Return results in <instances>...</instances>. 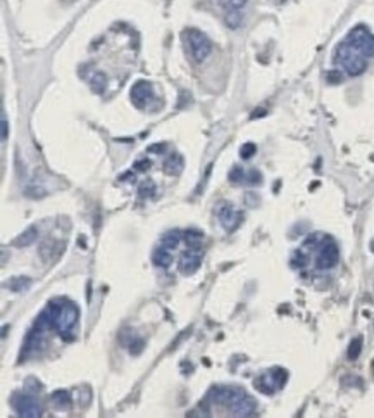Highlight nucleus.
I'll return each mask as SVG.
<instances>
[{"label": "nucleus", "mask_w": 374, "mask_h": 418, "mask_svg": "<svg viewBox=\"0 0 374 418\" xmlns=\"http://www.w3.org/2000/svg\"><path fill=\"white\" fill-rule=\"evenodd\" d=\"M228 410L231 411L235 417H250L255 411V403L250 396L243 393V391H236L233 399L228 403Z\"/></svg>", "instance_id": "6"}, {"label": "nucleus", "mask_w": 374, "mask_h": 418, "mask_svg": "<svg viewBox=\"0 0 374 418\" xmlns=\"http://www.w3.org/2000/svg\"><path fill=\"white\" fill-rule=\"evenodd\" d=\"M78 308L73 304V302H62L61 304V311H59V316L55 320V330L59 332L62 339H71V330H73L74 323L78 322Z\"/></svg>", "instance_id": "4"}, {"label": "nucleus", "mask_w": 374, "mask_h": 418, "mask_svg": "<svg viewBox=\"0 0 374 418\" xmlns=\"http://www.w3.org/2000/svg\"><path fill=\"white\" fill-rule=\"evenodd\" d=\"M152 261L155 266H160V268H167L169 264L173 263V256H171V251L167 249V247L160 246L159 249L154 251L152 254Z\"/></svg>", "instance_id": "13"}, {"label": "nucleus", "mask_w": 374, "mask_h": 418, "mask_svg": "<svg viewBox=\"0 0 374 418\" xmlns=\"http://www.w3.org/2000/svg\"><path fill=\"white\" fill-rule=\"evenodd\" d=\"M29 285H31V280L28 277H16L12 279L11 282L7 283V287L14 292H22V290H28Z\"/></svg>", "instance_id": "16"}, {"label": "nucleus", "mask_w": 374, "mask_h": 418, "mask_svg": "<svg viewBox=\"0 0 374 418\" xmlns=\"http://www.w3.org/2000/svg\"><path fill=\"white\" fill-rule=\"evenodd\" d=\"M150 164H152V161H149V159H142V161H138L134 166H136L138 171H145V169L150 168Z\"/></svg>", "instance_id": "30"}, {"label": "nucleus", "mask_w": 374, "mask_h": 418, "mask_svg": "<svg viewBox=\"0 0 374 418\" xmlns=\"http://www.w3.org/2000/svg\"><path fill=\"white\" fill-rule=\"evenodd\" d=\"M38 232L37 228H28L26 232H22V235H19L18 238H16V246H31L33 242H35V238H37Z\"/></svg>", "instance_id": "15"}, {"label": "nucleus", "mask_w": 374, "mask_h": 418, "mask_svg": "<svg viewBox=\"0 0 374 418\" xmlns=\"http://www.w3.org/2000/svg\"><path fill=\"white\" fill-rule=\"evenodd\" d=\"M248 0H221V5L226 11H231V9H242L247 5Z\"/></svg>", "instance_id": "23"}, {"label": "nucleus", "mask_w": 374, "mask_h": 418, "mask_svg": "<svg viewBox=\"0 0 374 418\" xmlns=\"http://www.w3.org/2000/svg\"><path fill=\"white\" fill-rule=\"evenodd\" d=\"M179 244V232H167L162 238H160V246L167 247V249H176Z\"/></svg>", "instance_id": "17"}, {"label": "nucleus", "mask_w": 374, "mask_h": 418, "mask_svg": "<svg viewBox=\"0 0 374 418\" xmlns=\"http://www.w3.org/2000/svg\"><path fill=\"white\" fill-rule=\"evenodd\" d=\"M345 42L357 52H360L364 57H374V35L366 26L359 24L350 29Z\"/></svg>", "instance_id": "3"}, {"label": "nucleus", "mask_w": 374, "mask_h": 418, "mask_svg": "<svg viewBox=\"0 0 374 418\" xmlns=\"http://www.w3.org/2000/svg\"><path fill=\"white\" fill-rule=\"evenodd\" d=\"M200 263H202V249L200 247H190L181 256L179 270L185 275H192V273H195L200 268Z\"/></svg>", "instance_id": "8"}, {"label": "nucleus", "mask_w": 374, "mask_h": 418, "mask_svg": "<svg viewBox=\"0 0 374 418\" xmlns=\"http://www.w3.org/2000/svg\"><path fill=\"white\" fill-rule=\"evenodd\" d=\"M183 166H185V163H183L181 154L173 152V154L164 161V173L173 175V176H178L179 173L183 171Z\"/></svg>", "instance_id": "12"}, {"label": "nucleus", "mask_w": 374, "mask_h": 418, "mask_svg": "<svg viewBox=\"0 0 374 418\" xmlns=\"http://www.w3.org/2000/svg\"><path fill=\"white\" fill-rule=\"evenodd\" d=\"M218 216L226 230H233L236 225L240 223V214L235 213V209H233V206L229 202H221L218 206Z\"/></svg>", "instance_id": "9"}, {"label": "nucleus", "mask_w": 374, "mask_h": 418, "mask_svg": "<svg viewBox=\"0 0 374 418\" xmlns=\"http://www.w3.org/2000/svg\"><path fill=\"white\" fill-rule=\"evenodd\" d=\"M336 61L342 64L347 70V73L357 76V74H362L367 68V61L360 52H357L355 48L350 47L347 42H343L340 47L336 48Z\"/></svg>", "instance_id": "1"}, {"label": "nucleus", "mask_w": 374, "mask_h": 418, "mask_svg": "<svg viewBox=\"0 0 374 418\" xmlns=\"http://www.w3.org/2000/svg\"><path fill=\"white\" fill-rule=\"evenodd\" d=\"M154 99V87L149 81H136L131 88V102L134 107L143 109Z\"/></svg>", "instance_id": "7"}, {"label": "nucleus", "mask_w": 374, "mask_h": 418, "mask_svg": "<svg viewBox=\"0 0 374 418\" xmlns=\"http://www.w3.org/2000/svg\"><path fill=\"white\" fill-rule=\"evenodd\" d=\"M44 335H45L44 330H38V328L33 326L24 342V354H29V352H35L37 349H40L44 346Z\"/></svg>", "instance_id": "11"}, {"label": "nucleus", "mask_w": 374, "mask_h": 418, "mask_svg": "<svg viewBox=\"0 0 374 418\" xmlns=\"http://www.w3.org/2000/svg\"><path fill=\"white\" fill-rule=\"evenodd\" d=\"M12 408L19 417L24 418H37L42 417V413H44L42 404L29 394H14L12 396Z\"/></svg>", "instance_id": "5"}, {"label": "nucleus", "mask_w": 374, "mask_h": 418, "mask_svg": "<svg viewBox=\"0 0 374 418\" xmlns=\"http://www.w3.org/2000/svg\"><path fill=\"white\" fill-rule=\"evenodd\" d=\"M106 81L107 80H106V76H104V74H102V73H95L93 78H91V88H93L97 93H100L102 90L106 88Z\"/></svg>", "instance_id": "21"}, {"label": "nucleus", "mask_w": 374, "mask_h": 418, "mask_svg": "<svg viewBox=\"0 0 374 418\" xmlns=\"http://www.w3.org/2000/svg\"><path fill=\"white\" fill-rule=\"evenodd\" d=\"M52 399H54V403L57 404L59 408H67L71 404V397L66 391H55V393L52 394Z\"/></svg>", "instance_id": "19"}, {"label": "nucleus", "mask_w": 374, "mask_h": 418, "mask_svg": "<svg viewBox=\"0 0 374 418\" xmlns=\"http://www.w3.org/2000/svg\"><path fill=\"white\" fill-rule=\"evenodd\" d=\"M147 151L154 152V154H162V152L166 151V143H154V145H150Z\"/></svg>", "instance_id": "27"}, {"label": "nucleus", "mask_w": 374, "mask_h": 418, "mask_svg": "<svg viewBox=\"0 0 374 418\" xmlns=\"http://www.w3.org/2000/svg\"><path fill=\"white\" fill-rule=\"evenodd\" d=\"M328 81L330 83H338V81H342V74L338 73V71H330L328 73Z\"/></svg>", "instance_id": "29"}, {"label": "nucleus", "mask_w": 374, "mask_h": 418, "mask_svg": "<svg viewBox=\"0 0 374 418\" xmlns=\"http://www.w3.org/2000/svg\"><path fill=\"white\" fill-rule=\"evenodd\" d=\"M224 23L228 28L231 29H238L243 23V12L242 9H231V11H226L224 14Z\"/></svg>", "instance_id": "14"}, {"label": "nucleus", "mask_w": 374, "mask_h": 418, "mask_svg": "<svg viewBox=\"0 0 374 418\" xmlns=\"http://www.w3.org/2000/svg\"><path fill=\"white\" fill-rule=\"evenodd\" d=\"M128 346H130V352H131V354L136 356V354H140V352L143 351V346H145V342H143L142 339H133V341H131Z\"/></svg>", "instance_id": "26"}, {"label": "nucleus", "mask_w": 374, "mask_h": 418, "mask_svg": "<svg viewBox=\"0 0 374 418\" xmlns=\"http://www.w3.org/2000/svg\"><path fill=\"white\" fill-rule=\"evenodd\" d=\"M138 194L142 199H147V197H152L155 194V184L152 180H145L142 185L138 187Z\"/></svg>", "instance_id": "20"}, {"label": "nucleus", "mask_w": 374, "mask_h": 418, "mask_svg": "<svg viewBox=\"0 0 374 418\" xmlns=\"http://www.w3.org/2000/svg\"><path fill=\"white\" fill-rule=\"evenodd\" d=\"M185 240L188 244V247H200L203 240V233L198 230H188L185 233Z\"/></svg>", "instance_id": "18"}, {"label": "nucleus", "mask_w": 374, "mask_h": 418, "mask_svg": "<svg viewBox=\"0 0 374 418\" xmlns=\"http://www.w3.org/2000/svg\"><path fill=\"white\" fill-rule=\"evenodd\" d=\"M245 176H247V173L243 171V168H240V166H235V168L229 171V180L233 182V184H238V182H243L245 180Z\"/></svg>", "instance_id": "22"}, {"label": "nucleus", "mask_w": 374, "mask_h": 418, "mask_svg": "<svg viewBox=\"0 0 374 418\" xmlns=\"http://www.w3.org/2000/svg\"><path fill=\"white\" fill-rule=\"evenodd\" d=\"M0 125H2V142H5L9 137V123H7V119H5V116H2V123H0Z\"/></svg>", "instance_id": "28"}, {"label": "nucleus", "mask_w": 374, "mask_h": 418, "mask_svg": "<svg viewBox=\"0 0 374 418\" xmlns=\"http://www.w3.org/2000/svg\"><path fill=\"white\" fill-rule=\"evenodd\" d=\"M183 38H185V42H186L190 55H192V59L197 61V63L205 61V57L211 54V48H212L211 40H209L207 35L198 31V29H195V28L186 29V31H183Z\"/></svg>", "instance_id": "2"}, {"label": "nucleus", "mask_w": 374, "mask_h": 418, "mask_svg": "<svg viewBox=\"0 0 374 418\" xmlns=\"http://www.w3.org/2000/svg\"><path fill=\"white\" fill-rule=\"evenodd\" d=\"M338 261V249L334 244L324 246L323 251L317 256V266L319 268H331Z\"/></svg>", "instance_id": "10"}, {"label": "nucleus", "mask_w": 374, "mask_h": 418, "mask_svg": "<svg viewBox=\"0 0 374 418\" xmlns=\"http://www.w3.org/2000/svg\"><path fill=\"white\" fill-rule=\"evenodd\" d=\"M360 348H362V339L360 337L353 339L352 344H350V348H349V358L350 360H355L357 356L360 354Z\"/></svg>", "instance_id": "24"}, {"label": "nucleus", "mask_w": 374, "mask_h": 418, "mask_svg": "<svg viewBox=\"0 0 374 418\" xmlns=\"http://www.w3.org/2000/svg\"><path fill=\"white\" fill-rule=\"evenodd\" d=\"M255 152H257V147H255V143H252V142L243 143V145H242V149H240V156L243 159H250L252 156L255 154Z\"/></svg>", "instance_id": "25"}]
</instances>
